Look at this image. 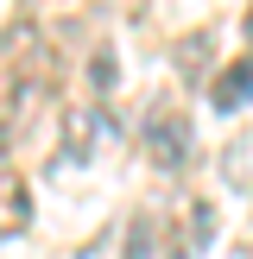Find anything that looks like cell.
<instances>
[{
	"label": "cell",
	"mask_w": 253,
	"mask_h": 259,
	"mask_svg": "<svg viewBox=\"0 0 253 259\" xmlns=\"http://www.w3.org/2000/svg\"><path fill=\"white\" fill-rule=\"evenodd\" d=\"M209 101H215L222 114H228V108H247V101H253V51H247V57H234V63H228V70L209 82Z\"/></svg>",
	"instance_id": "2"
},
{
	"label": "cell",
	"mask_w": 253,
	"mask_h": 259,
	"mask_svg": "<svg viewBox=\"0 0 253 259\" xmlns=\"http://www.w3.org/2000/svg\"><path fill=\"white\" fill-rule=\"evenodd\" d=\"M152 234H158V222L152 215H133L126 222V240H120V259H152Z\"/></svg>",
	"instance_id": "5"
},
{
	"label": "cell",
	"mask_w": 253,
	"mask_h": 259,
	"mask_svg": "<svg viewBox=\"0 0 253 259\" xmlns=\"http://www.w3.org/2000/svg\"><path fill=\"white\" fill-rule=\"evenodd\" d=\"M89 133H95V114L76 108L70 126H63V158H57V164H82V158H89Z\"/></svg>",
	"instance_id": "4"
},
{
	"label": "cell",
	"mask_w": 253,
	"mask_h": 259,
	"mask_svg": "<svg viewBox=\"0 0 253 259\" xmlns=\"http://www.w3.org/2000/svg\"><path fill=\"white\" fill-rule=\"evenodd\" d=\"M25 222H32V196H25L19 184H7V234H19Z\"/></svg>",
	"instance_id": "6"
},
{
	"label": "cell",
	"mask_w": 253,
	"mask_h": 259,
	"mask_svg": "<svg viewBox=\"0 0 253 259\" xmlns=\"http://www.w3.org/2000/svg\"><path fill=\"white\" fill-rule=\"evenodd\" d=\"M202 51H209V32H196V38H184V45H177V63H184V76H202Z\"/></svg>",
	"instance_id": "7"
},
{
	"label": "cell",
	"mask_w": 253,
	"mask_h": 259,
	"mask_svg": "<svg viewBox=\"0 0 253 259\" xmlns=\"http://www.w3.org/2000/svg\"><path fill=\"white\" fill-rule=\"evenodd\" d=\"M247 38H253V13H247Z\"/></svg>",
	"instance_id": "9"
},
{
	"label": "cell",
	"mask_w": 253,
	"mask_h": 259,
	"mask_svg": "<svg viewBox=\"0 0 253 259\" xmlns=\"http://www.w3.org/2000/svg\"><path fill=\"white\" fill-rule=\"evenodd\" d=\"M146 158L158 171H184L190 164V114L184 108H158L146 120Z\"/></svg>",
	"instance_id": "1"
},
{
	"label": "cell",
	"mask_w": 253,
	"mask_h": 259,
	"mask_svg": "<svg viewBox=\"0 0 253 259\" xmlns=\"http://www.w3.org/2000/svg\"><path fill=\"white\" fill-rule=\"evenodd\" d=\"M89 76H95V89H114V51H95V63H89Z\"/></svg>",
	"instance_id": "8"
},
{
	"label": "cell",
	"mask_w": 253,
	"mask_h": 259,
	"mask_svg": "<svg viewBox=\"0 0 253 259\" xmlns=\"http://www.w3.org/2000/svg\"><path fill=\"white\" fill-rule=\"evenodd\" d=\"M209 234H215V209L209 202H190V234L171 240V259H196L202 247H209Z\"/></svg>",
	"instance_id": "3"
}]
</instances>
